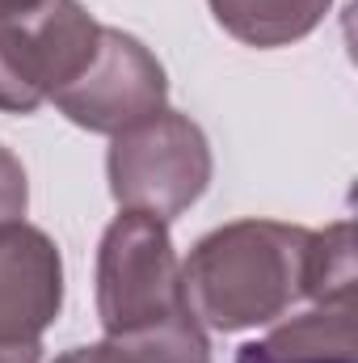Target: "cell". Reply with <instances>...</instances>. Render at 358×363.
<instances>
[{"mask_svg":"<svg viewBox=\"0 0 358 363\" xmlns=\"http://www.w3.org/2000/svg\"><path fill=\"white\" fill-rule=\"evenodd\" d=\"M51 101L68 123L93 135H118L165 110L169 77L135 34L101 26V43L85 64V72L72 85H64Z\"/></svg>","mask_w":358,"mask_h":363,"instance_id":"5b68a950","label":"cell"},{"mask_svg":"<svg viewBox=\"0 0 358 363\" xmlns=\"http://www.w3.org/2000/svg\"><path fill=\"white\" fill-rule=\"evenodd\" d=\"M211 174H215V161L202 127L169 106L118 131L105 157L114 203L122 211H144L165 224L185 216L207 194Z\"/></svg>","mask_w":358,"mask_h":363,"instance_id":"7a4b0ae2","label":"cell"},{"mask_svg":"<svg viewBox=\"0 0 358 363\" xmlns=\"http://www.w3.org/2000/svg\"><path fill=\"white\" fill-rule=\"evenodd\" d=\"M304 300L312 304H354V228L337 220L308 237Z\"/></svg>","mask_w":358,"mask_h":363,"instance_id":"30bf717a","label":"cell"},{"mask_svg":"<svg viewBox=\"0 0 358 363\" xmlns=\"http://www.w3.org/2000/svg\"><path fill=\"white\" fill-rule=\"evenodd\" d=\"M190 313L181 262L169 224L144 211H122L97 245V321L105 334L144 330Z\"/></svg>","mask_w":358,"mask_h":363,"instance_id":"3957f363","label":"cell"},{"mask_svg":"<svg viewBox=\"0 0 358 363\" xmlns=\"http://www.w3.org/2000/svg\"><path fill=\"white\" fill-rule=\"evenodd\" d=\"M97 43L101 21L81 0L0 17V114H34L85 72Z\"/></svg>","mask_w":358,"mask_h":363,"instance_id":"277c9868","label":"cell"},{"mask_svg":"<svg viewBox=\"0 0 358 363\" xmlns=\"http://www.w3.org/2000/svg\"><path fill=\"white\" fill-rule=\"evenodd\" d=\"M308 237L312 228L278 220H236L207 233L181 262L185 304L198 325L241 334L304 300Z\"/></svg>","mask_w":358,"mask_h":363,"instance_id":"6da1fadb","label":"cell"},{"mask_svg":"<svg viewBox=\"0 0 358 363\" xmlns=\"http://www.w3.org/2000/svg\"><path fill=\"white\" fill-rule=\"evenodd\" d=\"M55 363H89V347H72V351H64Z\"/></svg>","mask_w":358,"mask_h":363,"instance_id":"4fadbf2b","label":"cell"},{"mask_svg":"<svg viewBox=\"0 0 358 363\" xmlns=\"http://www.w3.org/2000/svg\"><path fill=\"white\" fill-rule=\"evenodd\" d=\"M215 21L245 47L274 51L308 38L333 0H207Z\"/></svg>","mask_w":358,"mask_h":363,"instance_id":"ba28073f","label":"cell"},{"mask_svg":"<svg viewBox=\"0 0 358 363\" xmlns=\"http://www.w3.org/2000/svg\"><path fill=\"white\" fill-rule=\"evenodd\" d=\"M38 4H47V0H0V17H17V13H30V9H38Z\"/></svg>","mask_w":358,"mask_h":363,"instance_id":"7c38bea8","label":"cell"},{"mask_svg":"<svg viewBox=\"0 0 358 363\" xmlns=\"http://www.w3.org/2000/svg\"><path fill=\"white\" fill-rule=\"evenodd\" d=\"M89 363H211V342L194 313H178L144 330L105 334L89 347Z\"/></svg>","mask_w":358,"mask_h":363,"instance_id":"9c48e42d","label":"cell"},{"mask_svg":"<svg viewBox=\"0 0 358 363\" xmlns=\"http://www.w3.org/2000/svg\"><path fill=\"white\" fill-rule=\"evenodd\" d=\"M25 207H30V178H25V165L13 157V148L0 144V224L25 220Z\"/></svg>","mask_w":358,"mask_h":363,"instance_id":"8fae6325","label":"cell"},{"mask_svg":"<svg viewBox=\"0 0 358 363\" xmlns=\"http://www.w3.org/2000/svg\"><path fill=\"white\" fill-rule=\"evenodd\" d=\"M236 363H358L354 304H316L262 342H245Z\"/></svg>","mask_w":358,"mask_h":363,"instance_id":"52a82bcc","label":"cell"},{"mask_svg":"<svg viewBox=\"0 0 358 363\" xmlns=\"http://www.w3.org/2000/svg\"><path fill=\"white\" fill-rule=\"evenodd\" d=\"M64 308L59 245L25 224H0V363H42V334Z\"/></svg>","mask_w":358,"mask_h":363,"instance_id":"8992f818","label":"cell"}]
</instances>
